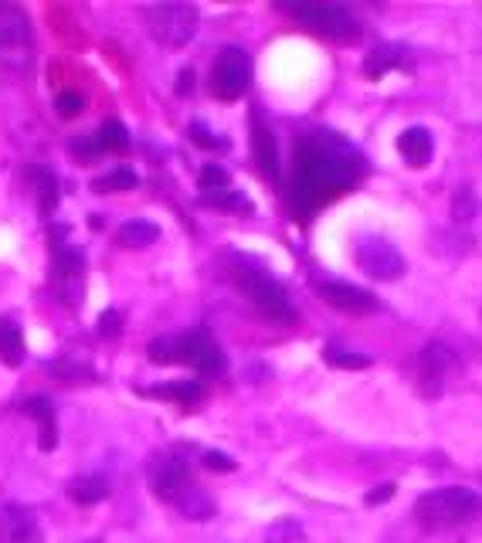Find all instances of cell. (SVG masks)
Instances as JSON below:
<instances>
[{"mask_svg":"<svg viewBox=\"0 0 482 543\" xmlns=\"http://www.w3.org/2000/svg\"><path fill=\"white\" fill-rule=\"evenodd\" d=\"M364 170V157L337 133H326V129L306 133L296 143V157H292V208L299 214L320 211L333 197L350 191L364 177Z\"/></svg>","mask_w":482,"mask_h":543,"instance_id":"6da1fadb","label":"cell"},{"mask_svg":"<svg viewBox=\"0 0 482 543\" xmlns=\"http://www.w3.org/2000/svg\"><path fill=\"white\" fill-rule=\"evenodd\" d=\"M150 486L157 499L163 503L177 506L187 520H211L214 516V503L201 493V486L191 476V462H187V452L180 445L163 448L150 459Z\"/></svg>","mask_w":482,"mask_h":543,"instance_id":"7a4b0ae2","label":"cell"},{"mask_svg":"<svg viewBox=\"0 0 482 543\" xmlns=\"http://www.w3.org/2000/svg\"><path fill=\"white\" fill-rule=\"evenodd\" d=\"M415 516L425 530L432 533H449L459 527H469L482 516V496L476 489L466 486H445L432 489L415 503Z\"/></svg>","mask_w":482,"mask_h":543,"instance_id":"3957f363","label":"cell"},{"mask_svg":"<svg viewBox=\"0 0 482 543\" xmlns=\"http://www.w3.org/2000/svg\"><path fill=\"white\" fill-rule=\"evenodd\" d=\"M146 353H150L153 364H187L204 377H218L225 374L228 367L225 353H221V347L204 330H194L184 336H160V340L150 343Z\"/></svg>","mask_w":482,"mask_h":543,"instance_id":"277c9868","label":"cell"},{"mask_svg":"<svg viewBox=\"0 0 482 543\" xmlns=\"http://www.w3.org/2000/svg\"><path fill=\"white\" fill-rule=\"evenodd\" d=\"M282 11H286L292 21L303 24V28L323 34V38L330 41H340V45H354V41H360V34H364L357 17L340 4L309 0V4H282Z\"/></svg>","mask_w":482,"mask_h":543,"instance_id":"5b68a950","label":"cell"},{"mask_svg":"<svg viewBox=\"0 0 482 543\" xmlns=\"http://www.w3.org/2000/svg\"><path fill=\"white\" fill-rule=\"evenodd\" d=\"M231 279H235V286L252 299V306L265 316V320L296 323V309H292L286 289H282L269 272L252 269V265H235V269H231Z\"/></svg>","mask_w":482,"mask_h":543,"instance_id":"8992f818","label":"cell"},{"mask_svg":"<svg viewBox=\"0 0 482 543\" xmlns=\"http://www.w3.org/2000/svg\"><path fill=\"white\" fill-rule=\"evenodd\" d=\"M143 21L160 45L184 48L197 34L201 14H197L194 4H153V7H143Z\"/></svg>","mask_w":482,"mask_h":543,"instance_id":"52a82bcc","label":"cell"},{"mask_svg":"<svg viewBox=\"0 0 482 543\" xmlns=\"http://www.w3.org/2000/svg\"><path fill=\"white\" fill-rule=\"evenodd\" d=\"M252 85V58L245 48H221V55L211 65V92L221 102H238Z\"/></svg>","mask_w":482,"mask_h":543,"instance_id":"ba28073f","label":"cell"},{"mask_svg":"<svg viewBox=\"0 0 482 543\" xmlns=\"http://www.w3.org/2000/svg\"><path fill=\"white\" fill-rule=\"evenodd\" d=\"M55 292L62 296L65 306L82 303V279H85V255L72 241H65V228L55 231Z\"/></svg>","mask_w":482,"mask_h":543,"instance_id":"9c48e42d","label":"cell"},{"mask_svg":"<svg viewBox=\"0 0 482 543\" xmlns=\"http://www.w3.org/2000/svg\"><path fill=\"white\" fill-rule=\"evenodd\" d=\"M354 255H357L360 269L377 282H394L404 272V255L387 238H374V235L360 238Z\"/></svg>","mask_w":482,"mask_h":543,"instance_id":"30bf717a","label":"cell"},{"mask_svg":"<svg viewBox=\"0 0 482 543\" xmlns=\"http://www.w3.org/2000/svg\"><path fill=\"white\" fill-rule=\"evenodd\" d=\"M316 289H320V296H323L333 309H340V313L367 316V313H374V309H377V299L370 296L367 289L350 286V282H333V279H326V282H320Z\"/></svg>","mask_w":482,"mask_h":543,"instance_id":"8fae6325","label":"cell"},{"mask_svg":"<svg viewBox=\"0 0 482 543\" xmlns=\"http://www.w3.org/2000/svg\"><path fill=\"white\" fill-rule=\"evenodd\" d=\"M4 543H45V533H41L34 510L21 503L4 506Z\"/></svg>","mask_w":482,"mask_h":543,"instance_id":"7c38bea8","label":"cell"},{"mask_svg":"<svg viewBox=\"0 0 482 543\" xmlns=\"http://www.w3.org/2000/svg\"><path fill=\"white\" fill-rule=\"evenodd\" d=\"M252 150H255V163L262 167V174L279 180V153H275L272 129L265 126V119L258 109H252Z\"/></svg>","mask_w":482,"mask_h":543,"instance_id":"4fadbf2b","label":"cell"},{"mask_svg":"<svg viewBox=\"0 0 482 543\" xmlns=\"http://www.w3.org/2000/svg\"><path fill=\"white\" fill-rule=\"evenodd\" d=\"M398 153L411 163V167H428V163H432V153H435L432 133H428L425 126L404 129V133L398 136Z\"/></svg>","mask_w":482,"mask_h":543,"instance_id":"5bb4252c","label":"cell"},{"mask_svg":"<svg viewBox=\"0 0 482 543\" xmlns=\"http://www.w3.org/2000/svg\"><path fill=\"white\" fill-rule=\"evenodd\" d=\"M21 411L28 418L38 421V442H41V452H51L58 445V421H55V404L48 398H31L21 404Z\"/></svg>","mask_w":482,"mask_h":543,"instance_id":"9a60e30c","label":"cell"},{"mask_svg":"<svg viewBox=\"0 0 482 543\" xmlns=\"http://www.w3.org/2000/svg\"><path fill=\"white\" fill-rule=\"evenodd\" d=\"M452 367V350L442 347V343H428L425 350H421V360H418V374L421 381L428 384V391L438 394V384H442L445 370Z\"/></svg>","mask_w":482,"mask_h":543,"instance_id":"2e32d148","label":"cell"},{"mask_svg":"<svg viewBox=\"0 0 482 543\" xmlns=\"http://www.w3.org/2000/svg\"><path fill=\"white\" fill-rule=\"evenodd\" d=\"M31 38V21L21 7L0 4V48H21Z\"/></svg>","mask_w":482,"mask_h":543,"instance_id":"e0dca14e","label":"cell"},{"mask_svg":"<svg viewBox=\"0 0 482 543\" xmlns=\"http://www.w3.org/2000/svg\"><path fill=\"white\" fill-rule=\"evenodd\" d=\"M143 398H160V401H177L180 408H191L204 398V387L197 381H177V384H160V387H143Z\"/></svg>","mask_w":482,"mask_h":543,"instance_id":"ac0fdd59","label":"cell"},{"mask_svg":"<svg viewBox=\"0 0 482 543\" xmlns=\"http://www.w3.org/2000/svg\"><path fill=\"white\" fill-rule=\"evenodd\" d=\"M68 496L75 499L79 506H96L109 496V482L99 472H89V476H79L68 482Z\"/></svg>","mask_w":482,"mask_h":543,"instance_id":"d6986e66","label":"cell"},{"mask_svg":"<svg viewBox=\"0 0 482 543\" xmlns=\"http://www.w3.org/2000/svg\"><path fill=\"white\" fill-rule=\"evenodd\" d=\"M404 65V48L398 45H384L377 51H370L367 62H364V75L367 79H384L387 72H394V68Z\"/></svg>","mask_w":482,"mask_h":543,"instance_id":"ffe728a7","label":"cell"},{"mask_svg":"<svg viewBox=\"0 0 482 543\" xmlns=\"http://www.w3.org/2000/svg\"><path fill=\"white\" fill-rule=\"evenodd\" d=\"M160 238V228L150 221H126L123 228L116 231V245L123 248H146Z\"/></svg>","mask_w":482,"mask_h":543,"instance_id":"44dd1931","label":"cell"},{"mask_svg":"<svg viewBox=\"0 0 482 543\" xmlns=\"http://www.w3.org/2000/svg\"><path fill=\"white\" fill-rule=\"evenodd\" d=\"M0 360H4L7 367L24 364V336L11 320H0Z\"/></svg>","mask_w":482,"mask_h":543,"instance_id":"7402d4cb","label":"cell"},{"mask_svg":"<svg viewBox=\"0 0 482 543\" xmlns=\"http://www.w3.org/2000/svg\"><path fill=\"white\" fill-rule=\"evenodd\" d=\"M201 204L204 208H221V211H235V214H252L255 204L248 201L241 191H231V187H221V191H211V194H201Z\"/></svg>","mask_w":482,"mask_h":543,"instance_id":"603a6c76","label":"cell"},{"mask_svg":"<svg viewBox=\"0 0 482 543\" xmlns=\"http://www.w3.org/2000/svg\"><path fill=\"white\" fill-rule=\"evenodd\" d=\"M323 360H326L330 367H337V370H367V367H370L367 353L347 350V347H340V343H330V347L323 350Z\"/></svg>","mask_w":482,"mask_h":543,"instance_id":"cb8c5ba5","label":"cell"},{"mask_svg":"<svg viewBox=\"0 0 482 543\" xmlns=\"http://www.w3.org/2000/svg\"><path fill=\"white\" fill-rule=\"evenodd\" d=\"M136 184H140V177H136L133 170L116 167V170H109L106 177L92 180V191H96V194H119V191H133Z\"/></svg>","mask_w":482,"mask_h":543,"instance_id":"d4e9b609","label":"cell"},{"mask_svg":"<svg viewBox=\"0 0 482 543\" xmlns=\"http://www.w3.org/2000/svg\"><path fill=\"white\" fill-rule=\"evenodd\" d=\"M31 177H34V184H38L41 214H45V218H51V214H55V208H58V180H55V174H48V170H41V167H34Z\"/></svg>","mask_w":482,"mask_h":543,"instance_id":"484cf974","label":"cell"},{"mask_svg":"<svg viewBox=\"0 0 482 543\" xmlns=\"http://www.w3.org/2000/svg\"><path fill=\"white\" fill-rule=\"evenodd\" d=\"M96 150L102 153H126L129 150V133L123 123H106L96 133Z\"/></svg>","mask_w":482,"mask_h":543,"instance_id":"4316f807","label":"cell"},{"mask_svg":"<svg viewBox=\"0 0 482 543\" xmlns=\"http://www.w3.org/2000/svg\"><path fill=\"white\" fill-rule=\"evenodd\" d=\"M197 184H201V194L221 191V187H228V170L221 167V163H204V170H201V177H197Z\"/></svg>","mask_w":482,"mask_h":543,"instance_id":"83f0119b","label":"cell"},{"mask_svg":"<svg viewBox=\"0 0 482 543\" xmlns=\"http://www.w3.org/2000/svg\"><path fill=\"white\" fill-rule=\"evenodd\" d=\"M82 96L79 92H62V96H58V102H55V109H58V116L62 119H75L82 112Z\"/></svg>","mask_w":482,"mask_h":543,"instance_id":"f1b7e54d","label":"cell"},{"mask_svg":"<svg viewBox=\"0 0 482 543\" xmlns=\"http://www.w3.org/2000/svg\"><path fill=\"white\" fill-rule=\"evenodd\" d=\"M204 465L214 472H235V459L225 452H204Z\"/></svg>","mask_w":482,"mask_h":543,"instance_id":"f546056e","label":"cell"},{"mask_svg":"<svg viewBox=\"0 0 482 543\" xmlns=\"http://www.w3.org/2000/svg\"><path fill=\"white\" fill-rule=\"evenodd\" d=\"M391 496H394V482H381V486H374V489H370L364 503H367V506H384Z\"/></svg>","mask_w":482,"mask_h":543,"instance_id":"4dcf8cb0","label":"cell"},{"mask_svg":"<svg viewBox=\"0 0 482 543\" xmlns=\"http://www.w3.org/2000/svg\"><path fill=\"white\" fill-rule=\"evenodd\" d=\"M119 323H123V320H119L116 309H106V313L99 316V333H102V336H116V333H119Z\"/></svg>","mask_w":482,"mask_h":543,"instance_id":"1f68e13d","label":"cell"},{"mask_svg":"<svg viewBox=\"0 0 482 543\" xmlns=\"http://www.w3.org/2000/svg\"><path fill=\"white\" fill-rule=\"evenodd\" d=\"M191 133H194V143L201 146V150H214V146H225V143L211 140V133H208V129H204L201 123H194V126H191Z\"/></svg>","mask_w":482,"mask_h":543,"instance_id":"d6a6232c","label":"cell"},{"mask_svg":"<svg viewBox=\"0 0 482 543\" xmlns=\"http://www.w3.org/2000/svg\"><path fill=\"white\" fill-rule=\"evenodd\" d=\"M191 89H194V72L191 68H184V72H180V82H177V92L180 96H187Z\"/></svg>","mask_w":482,"mask_h":543,"instance_id":"836d02e7","label":"cell"}]
</instances>
